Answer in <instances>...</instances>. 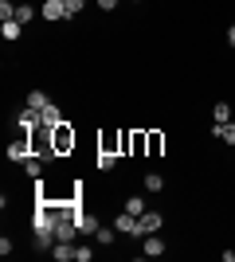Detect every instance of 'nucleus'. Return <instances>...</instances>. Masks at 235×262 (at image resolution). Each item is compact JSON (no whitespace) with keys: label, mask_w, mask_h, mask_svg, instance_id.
<instances>
[{"label":"nucleus","mask_w":235,"mask_h":262,"mask_svg":"<svg viewBox=\"0 0 235 262\" xmlns=\"http://www.w3.org/2000/svg\"><path fill=\"white\" fill-rule=\"evenodd\" d=\"M39 16H44L47 24H59V20H67V4H63V0H44V4H39Z\"/></svg>","instance_id":"obj_4"},{"label":"nucleus","mask_w":235,"mask_h":262,"mask_svg":"<svg viewBox=\"0 0 235 262\" xmlns=\"http://www.w3.org/2000/svg\"><path fill=\"white\" fill-rule=\"evenodd\" d=\"M0 20H16V4L12 0H0Z\"/></svg>","instance_id":"obj_24"},{"label":"nucleus","mask_w":235,"mask_h":262,"mask_svg":"<svg viewBox=\"0 0 235 262\" xmlns=\"http://www.w3.org/2000/svg\"><path fill=\"white\" fill-rule=\"evenodd\" d=\"M125 211H130V215H137V219H141V215H145V196H125Z\"/></svg>","instance_id":"obj_16"},{"label":"nucleus","mask_w":235,"mask_h":262,"mask_svg":"<svg viewBox=\"0 0 235 262\" xmlns=\"http://www.w3.org/2000/svg\"><path fill=\"white\" fill-rule=\"evenodd\" d=\"M47 102H51V98H47L44 90H32V94H28V106H32V110H44Z\"/></svg>","instance_id":"obj_22"},{"label":"nucleus","mask_w":235,"mask_h":262,"mask_svg":"<svg viewBox=\"0 0 235 262\" xmlns=\"http://www.w3.org/2000/svg\"><path fill=\"white\" fill-rule=\"evenodd\" d=\"M134 4H137V0H134Z\"/></svg>","instance_id":"obj_28"},{"label":"nucleus","mask_w":235,"mask_h":262,"mask_svg":"<svg viewBox=\"0 0 235 262\" xmlns=\"http://www.w3.org/2000/svg\"><path fill=\"white\" fill-rule=\"evenodd\" d=\"M141 184H145V192L161 196V192H165V176H161V172H145V180H141Z\"/></svg>","instance_id":"obj_14"},{"label":"nucleus","mask_w":235,"mask_h":262,"mask_svg":"<svg viewBox=\"0 0 235 262\" xmlns=\"http://www.w3.org/2000/svg\"><path fill=\"white\" fill-rule=\"evenodd\" d=\"M212 118L216 121H231V102H216V106H212Z\"/></svg>","instance_id":"obj_21"},{"label":"nucleus","mask_w":235,"mask_h":262,"mask_svg":"<svg viewBox=\"0 0 235 262\" xmlns=\"http://www.w3.org/2000/svg\"><path fill=\"white\" fill-rule=\"evenodd\" d=\"M32 137H28V129H20V137H12L8 141V161L12 164H24V161H32Z\"/></svg>","instance_id":"obj_2"},{"label":"nucleus","mask_w":235,"mask_h":262,"mask_svg":"<svg viewBox=\"0 0 235 262\" xmlns=\"http://www.w3.org/2000/svg\"><path fill=\"white\" fill-rule=\"evenodd\" d=\"M0 35L12 43V39H20V35H24V24L20 20H4V24H0Z\"/></svg>","instance_id":"obj_13"},{"label":"nucleus","mask_w":235,"mask_h":262,"mask_svg":"<svg viewBox=\"0 0 235 262\" xmlns=\"http://www.w3.org/2000/svg\"><path fill=\"white\" fill-rule=\"evenodd\" d=\"M24 172L32 176V180H44V157H32V161H24Z\"/></svg>","instance_id":"obj_18"},{"label":"nucleus","mask_w":235,"mask_h":262,"mask_svg":"<svg viewBox=\"0 0 235 262\" xmlns=\"http://www.w3.org/2000/svg\"><path fill=\"white\" fill-rule=\"evenodd\" d=\"M130 153L145 157V129H130Z\"/></svg>","instance_id":"obj_12"},{"label":"nucleus","mask_w":235,"mask_h":262,"mask_svg":"<svg viewBox=\"0 0 235 262\" xmlns=\"http://www.w3.org/2000/svg\"><path fill=\"white\" fill-rule=\"evenodd\" d=\"M227 47H235V24L227 28Z\"/></svg>","instance_id":"obj_27"},{"label":"nucleus","mask_w":235,"mask_h":262,"mask_svg":"<svg viewBox=\"0 0 235 262\" xmlns=\"http://www.w3.org/2000/svg\"><path fill=\"white\" fill-rule=\"evenodd\" d=\"M75 227H78V235H94V231H98L102 223H98V219H94V215H90L87 208H82V211H78V215H75Z\"/></svg>","instance_id":"obj_8"},{"label":"nucleus","mask_w":235,"mask_h":262,"mask_svg":"<svg viewBox=\"0 0 235 262\" xmlns=\"http://www.w3.org/2000/svg\"><path fill=\"white\" fill-rule=\"evenodd\" d=\"M161 227H165V211H153V208H149L145 215L137 219V235H157Z\"/></svg>","instance_id":"obj_3"},{"label":"nucleus","mask_w":235,"mask_h":262,"mask_svg":"<svg viewBox=\"0 0 235 262\" xmlns=\"http://www.w3.org/2000/svg\"><path fill=\"white\" fill-rule=\"evenodd\" d=\"M16 20H20L24 28H28V24L35 20V8H32V4H16Z\"/></svg>","instance_id":"obj_20"},{"label":"nucleus","mask_w":235,"mask_h":262,"mask_svg":"<svg viewBox=\"0 0 235 262\" xmlns=\"http://www.w3.org/2000/svg\"><path fill=\"white\" fill-rule=\"evenodd\" d=\"M51 145H55V157H71L75 153V145H78V133L71 121H59L55 129H51Z\"/></svg>","instance_id":"obj_1"},{"label":"nucleus","mask_w":235,"mask_h":262,"mask_svg":"<svg viewBox=\"0 0 235 262\" xmlns=\"http://www.w3.org/2000/svg\"><path fill=\"white\" fill-rule=\"evenodd\" d=\"M63 4H67V20H71V16H78V12H82V4H87V0H63Z\"/></svg>","instance_id":"obj_25"},{"label":"nucleus","mask_w":235,"mask_h":262,"mask_svg":"<svg viewBox=\"0 0 235 262\" xmlns=\"http://www.w3.org/2000/svg\"><path fill=\"white\" fill-rule=\"evenodd\" d=\"M212 137H220V141L235 145V121H216V125H212Z\"/></svg>","instance_id":"obj_11"},{"label":"nucleus","mask_w":235,"mask_h":262,"mask_svg":"<svg viewBox=\"0 0 235 262\" xmlns=\"http://www.w3.org/2000/svg\"><path fill=\"white\" fill-rule=\"evenodd\" d=\"M141 254H145V258H161V254H165L161 231H157V235H141Z\"/></svg>","instance_id":"obj_5"},{"label":"nucleus","mask_w":235,"mask_h":262,"mask_svg":"<svg viewBox=\"0 0 235 262\" xmlns=\"http://www.w3.org/2000/svg\"><path fill=\"white\" fill-rule=\"evenodd\" d=\"M59 121H67V118H63V110H59L55 102H47V106L39 110V125H47V129H55Z\"/></svg>","instance_id":"obj_7"},{"label":"nucleus","mask_w":235,"mask_h":262,"mask_svg":"<svg viewBox=\"0 0 235 262\" xmlns=\"http://www.w3.org/2000/svg\"><path fill=\"white\" fill-rule=\"evenodd\" d=\"M118 157H122V153H106V149H98V157H94V164H98L102 172H110L114 164H118Z\"/></svg>","instance_id":"obj_17"},{"label":"nucleus","mask_w":235,"mask_h":262,"mask_svg":"<svg viewBox=\"0 0 235 262\" xmlns=\"http://www.w3.org/2000/svg\"><path fill=\"white\" fill-rule=\"evenodd\" d=\"M16 125H20V129H35V125H39V110L24 106L20 114H16Z\"/></svg>","instance_id":"obj_10"},{"label":"nucleus","mask_w":235,"mask_h":262,"mask_svg":"<svg viewBox=\"0 0 235 262\" xmlns=\"http://www.w3.org/2000/svg\"><path fill=\"white\" fill-rule=\"evenodd\" d=\"M114 227H118V235H137V215L122 208V215H114Z\"/></svg>","instance_id":"obj_9"},{"label":"nucleus","mask_w":235,"mask_h":262,"mask_svg":"<svg viewBox=\"0 0 235 262\" xmlns=\"http://www.w3.org/2000/svg\"><path fill=\"white\" fill-rule=\"evenodd\" d=\"M94 239H98L102 247H114V243H118V227H98V231H94Z\"/></svg>","instance_id":"obj_19"},{"label":"nucleus","mask_w":235,"mask_h":262,"mask_svg":"<svg viewBox=\"0 0 235 262\" xmlns=\"http://www.w3.org/2000/svg\"><path fill=\"white\" fill-rule=\"evenodd\" d=\"M51 258L55 262H71L75 258V243H55V247H51Z\"/></svg>","instance_id":"obj_15"},{"label":"nucleus","mask_w":235,"mask_h":262,"mask_svg":"<svg viewBox=\"0 0 235 262\" xmlns=\"http://www.w3.org/2000/svg\"><path fill=\"white\" fill-rule=\"evenodd\" d=\"M161 153H165V133L145 129V157H161Z\"/></svg>","instance_id":"obj_6"},{"label":"nucleus","mask_w":235,"mask_h":262,"mask_svg":"<svg viewBox=\"0 0 235 262\" xmlns=\"http://www.w3.org/2000/svg\"><path fill=\"white\" fill-rule=\"evenodd\" d=\"M94 258V247H87V243H75V262H90Z\"/></svg>","instance_id":"obj_23"},{"label":"nucleus","mask_w":235,"mask_h":262,"mask_svg":"<svg viewBox=\"0 0 235 262\" xmlns=\"http://www.w3.org/2000/svg\"><path fill=\"white\" fill-rule=\"evenodd\" d=\"M94 4H98L102 12H114V8H118V4H122V0H94Z\"/></svg>","instance_id":"obj_26"}]
</instances>
